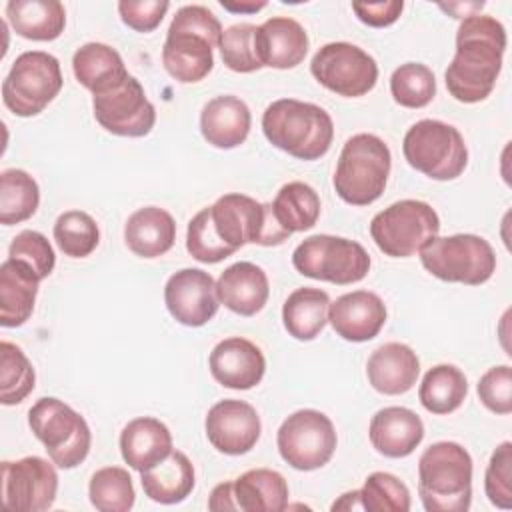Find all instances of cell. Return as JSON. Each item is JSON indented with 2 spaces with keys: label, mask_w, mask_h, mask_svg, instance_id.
Masks as SVG:
<instances>
[{
  "label": "cell",
  "mask_w": 512,
  "mask_h": 512,
  "mask_svg": "<svg viewBox=\"0 0 512 512\" xmlns=\"http://www.w3.org/2000/svg\"><path fill=\"white\" fill-rule=\"evenodd\" d=\"M212 48L214 44L208 38L170 26L162 46V64L178 82H200L214 66Z\"/></svg>",
  "instance_id": "cell-22"
},
{
  "label": "cell",
  "mask_w": 512,
  "mask_h": 512,
  "mask_svg": "<svg viewBox=\"0 0 512 512\" xmlns=\"http://www.w3.org/2000/svg\"><path fill=\"white\" fill-rule=\"evenodd\" d=\"M40 276L24 262L6 258L0 264V324L22 326L34 310Z\"/></svg>",
  "instance_id": "cell-28"
},
{
  "label": "cell",
  "mask_w": 512,
  "mask_h": 512,
  "mask_svg": "<svg viewBox=\"0 0 512 512\" xmlns=\"http://www.w3.org/2000/svg\"><path fill=\"white\" fill-rule=\"evenodd\" d=\"M172 450V434L158 418H134L120 432L122 460L138 472L162 462Z\"/></svg>",
  "instance_id": "cell-27"
},
{
  "label": "cell",
  "mask_w": 512,
  "mask_h": 512,
  "mask_svg": "<svg viewBox=\"0 0 512 512\" xmlns=\"http://www.w3.org/2000/svg\"><path fill=\"white\" fill-rule=\"evenodd\" d=\"M478 398L494 414L512 412V370L508 364L494 366L478 380Z\"/></svg>",
  "instance_id": "cell-46"
},
{
  "label": "cell",
  "mask_w": 512,
  "mask_h": 512,
  "mask_svg": "<svg viewBox=\"0 0 512 512\" xmlns=\"http://www.w3.org/2000/svg\"><path fill=\"white\" fill-rule=\"evenodd\" d=\"M186 250L188 254L202 264H216L236 250L228 246L214 230L210 208H202L190 222L186 232Z\"/></svg>",
  "instance_id": "cell-43"
},
{
  "label": "cell",
  "mask_w": 512,
  "mask_h": 512,
  "mask_svg": "<svg viewBox=\"0 0 512 512\" xmlns=\"http://www.w3.org/2000/svg\"><path fill=\"white\" fill-rule=\"evenodd\" d=\"M216 294L228 310L240 316H254L268 300V276L252 262H236L216 280Z\"/></svg>",
  "instance_id": "cell-26"
},
{
  "label": "cell",
  "mask_w": 512,
  "mask_h": 512,
  "mask_svg": "<svg viewBox=\"0 0 512 512\" xmlns=\"http://www.w3.org/2000/svg\"><path fill=\"white\" fill-rule=\"evenodd\" d=\"M62 82L56 56L42 50L22 52L2 82L4 106L22 118L36 116L58 96Z\"/></svg>",
  "instance_id": "cell-9"
},
{
  "label": "cell",
  "mask_w": 512,
  "mask_h": 512,
  "mask_svg": "<svg viewBox=\"0 0 512 512\" xmlns=\"http://www.w3.org/2000/svg\"><path fill=\"white\" fill-rule=\"evenodd\" d=\"M208 364L214 380L232 390L254 388L266 372V358L262 350L242 336L220 340L212 348Z\"/></svg>",
  "instance_id": "cell-19"
},
{
  "label": "cell",
  "mask_w": 512,
  "mask_h": 512,
  "mask_svg": "<svg viewBox=\"0 0 512 512\" xmlns=\"http://www.w3.org/2000/svg\"><path fill=\"white\" fill-rule=\"evenodd\" d=\"M406 162L432 180H454L468 164V148L458 128L442 120H418L402 142Z\"/></svg>",
  "instance_id": "cell-6"
},
{
  "label": "cell",
  "mask_w": 512,
  "mask_h": 512,
  "mask_svg": "<svg viewBox=\"0 0 512 512\" xmlns=\"http://www.w3.org/2000/svg\"><path fill=\"white\" fill-rule=\"evenodd\" d=\"M390 148L374 134H354L342 146L336 172L332 178L336 194L352 206H368L376 202L388 182Z\"/></svg>",
  "instance_id": "cell-4"
},
{
  "label": "cell",
  "mask_w": 512,
  "mask_h": 512,
  "mask_svg": "<svg viewBox=\"0 0 512 512\" xmlns=\"http://www.w3.org/2000/svg\"><path fill=\"white\" fill-rule=\"evenodd\" d=\"M52 232L58 248L70 258L90 256L100 242V230L96 220L82 210L62 212L56 218Z\"/></svg>",
  "instance_id": "cell-39"
},
{
  "label": "cell",
  "mask_w": 512,
  "mask_h": 512,
  "mask_svg": "<svg viewBox=\"0 0 512 512\" xmlns=\"http://www.w3.org/2000/svg\"><path fill=\"white\" fill-rule=\"evenodd\" d=\"M88 496L100 512H128L134 506V484L126 468L106 466L92 474Z\"/></svg>",
  "instance_id": "cell-37"
},
{
  "label": "cell",
  "mask_w": 512,
  "mask_h": 512,
  "mask_svg": "<svg viewBox=\"0 0 512 512\" xmlns=\"http://www.w3.org/2000/svg\"><path fill=\"white\" fill-rule=\"evenodd\" d=\"M506 28L492 16L468 14L456 30V52L444 72L452 98L476 104L490 96L502 70Z\"/></svg>",
  "instance_id": "cell-1"
},
{
  "label": "cell",
  "mask_w": 512,
  "mask_h": 512,
  "mask_svg": "<svg viewBox=\"0 0 512 512\" xmlns=\"http://www.w3.org/2000/svg\"><path fill=\"white\" fill-rule=\"evenodd\" d=\"M390 92L404 108H424L436 96V78L426 64L406 62L392 72Z\"/></svg>",
  "instance_id": "cell-40"
},
{
  "label": "cell",
  "mask_w": 512,
  "mask_h": 512,
  "mask_svg": "<svg viewBox=\"0 0 512 512\" xmlns=\"http://www.w3.org/2000/svg\"><path fill=\"white\" fill-rule=\"evenodd\" d=\"M208 442L222 454L240 456L250 452L262 432L256 408L244 400L226 398L216 402L206 414Z\"/></svg>",
  "instance_id": "cell-18"
},
{
  "label": "cell",
  "mask_w": 512,
  "mask_h": 512,
  "mask_svg": "<svg viewBox=\"0 0 512 512\" xmlns=\"http://www.w3.org/2000/svg\"><path fill=\"white\" fill-rule=\"evenodd\" d=\"M58 492L56 468L40 458L26 456L2 462V502L16 512H44Z\"/></svg>",
  "instance_id": "cell-16"
},
{
  "label": "cell",
  "mask_w": 512,
  "mask_h": 512,
  "mask_svg": "<svg viewBox=\"0 0 512 512\" xmlns=\"http://www.w3.org/2000/svg\"><path fill=\"white\" fill-rule=\"evenodd\" d=\"M126 246L140 258L166 254L176 240V222L170 212L158 206L138 208L124 226Z\"/></svg>",
  "instance_id": "cell-29"
},
{
  "label": "cell",
  "mask_w": 512,
  "mask_h": 512,
  "mask_svg": "<svg viewBox=\"0 0 512 512\" xmlns=\"http://www.w3.org/2000/svg\"><path fill=\"white\" fill-rule=\"evenodd\" d=\"M418 494L428 512H466L472 502V458L458 442H436L418 460Z\"/></svg>",
  "instance_id": "cell-3"
},
{
  "label": "cell",
  "mask_w": 512,
  "mask_h": 512,
  "mask_svg": "<svg viewBox=\"0 0 512 512\" xmlns=\"http://www.w3.org/2000/svg\"><path fill=\"white\" fill-rule=\"evenodd\" d=\"M36 374L20 346L0 342V402L4 406L20 404L34 390Z\"/></svg>",
  "instance_id": "cell-38"
},
{
  "label": "cell",
  "mask_w": 512,
  "mask_h": 512,
  "mask_svg": "<svg viewBox=\"0 0 512 512\" xmlns=\"http://www.w3.org/2000/svg\"><path fill=\"white\" fill-rule=\"evenodd\" d=\"M266 140L298 160H318L332 144L334 124L330 114L312 102L280 98L262 114Z\"/></svg>",
  "instance_id": "cell-2"
},
{
  "label": "cell",
  "mask_w": 512,
  "mask_h": 512,
  "mask_svg": "<svg viewBox=\"0 0 512 512\" xmlns=\"http://www.w3.org/2000/svg\"><path fill=\"white\" fill-rule=\"evenodd\" d=\"M312 76L330 92L346 98L368 94L378 80L376 60L356 44H324L310 62Z\"/></svg>",
  "instance_id": "cell-13"
},
{
  "label": "cell",
  "mask_w": 512,
  "mask_h": 512,
  "mask_svg": "<svg viewBox=\"0 0 512 512\" xmlns=\"http://www.w3.org/2000/svg\"><path fill=\"white\" fill-rule=\"evenodd\" d=\"M362 510L368 512H408L410 490L390 472H372L358 490Z\"/></svg>",
  "instance_id": "cell-42"
},
{
  "label": "cell",
  "mask_w": 512,
  "mask_h": 512,
  "mask_svg": "<svg viewBox=\"0 0 512 512\" xmlns=\"http://www.w3.org/2000/svg\"><path fill=\"white\" fill-rule=\"evenodd\" d=\"M368 436L372 446L386 458H404L422 442L424 424L410 408L386 406L372 416Z\"/></svg>",
  "instance_id": "cell-23"
},
{
  "label": "cell",
  "mask_w": 512,
  "mask_h": 512,
  "mask_svg": "<svg viewBox=\"0 0 512 512\" xmlns=\"http://www.w3.org/2000/svg\"><path fill=\"white\" fill-rule=\"evenodd\" d=\"M144 494L158 504H178L186 500L194 488V466L190 458L172 450L162 462L140 472Z\"/></svg>",
  "instance_id": "cell-31"
},
{
  "label": "cell",
  "mask_w": 512,
  "mask_h": 512,
  "mask_svg": "<svg viewBox=\"0 0 512 512\" xmlns=\"http://www.w3.org/2000/svg\"><path fill=\"white\" fill-rule=\"evenodd\" d=\"M164 302L170 316L190 328L210 322L220 306L214 278L200 268L174 272L164 286Z\"/></svg>",
  "instance_id": "cell-17"
},
{
  "label": "cell",
  "mask_w": 512,
  "mask_h": 512,
  "mask_svg": "<svg viewBox=\"0 0 512 512\" xmlns=\"http://www.w3.org/2000/svg\"><path fill=\"white\" fill-rule=\"evenodd\" d=\"M288 506V484L284 476L270 468H254L232 482L214 486L208 508L214 512H280Z\"/></svg>",
  "instance_id": "cell-15"
},
{
  "label": "cell",
  "mask_w": 512,
  "mask_h": 512,
  "mask_svg": "<svg viewBox=\"0 0 512 512\" xmlns=\"http://www.w3.org/2000/svg\"><path fill=\"white\" fill-rule=\"evenodd\" d=\"M210 208V218L216 234L234 250L244 244L278 246L286 242L288 234L276 222L272 204H262L246 194H224Z\"/></svg>",
  "instance_id": "cell-10"
},
{
  "label": "cell",
  "mask_w": 512,
  "mask_h": 512,
  "mask_svg": "<svg viewBox=\"0 0 512 512\" xmlns=\"http://www.w3.org/2000/svg\"><path fill=\"white\" fill-rule=\"evenodd\" d=\"M330 296L312 286L296 288L282 306V324L286 332L302 342L314 340L328 322Z\"/></svg>",
  "instance_id": "cell-33"
},
{
  "label": "cell",
  "mask_w": 512,
  "mask_h": 512,
  "mask_svg": "<svg viewBox=\"0 0 512 512\" xmlns=\"http://www.w3.org/2000/svg\"><path fill=\"white\" fill-rule=\"evenodd\" d=\"M292 264L306 278L344 286L366 278L370 256L356 240L314 234L294 248Z\"/></svg>",
  "instance_id": "cell-8"
},
{
  "label": "cell",
  "mask_w": 512,
  "mask_h": 512,
  "mask_svg": "<svg viewBox=\"0 0 512 512\" xmlns=\"http://www.w3.org/2000/svg\"><path fill=\"white\" fill-rule=\"evenodd\" d=\"M224 10H230L234 14H254L262 8H266V2H228V0H222L220 2Z\"/></svg>",
  "instance_id": "cell-49"
},
{
  "label": "cell",
  "mask_w": 512,
  "mask_h": 512,
  "mask_svg": "<svg viewBox=\"0 0 512 512\" xmlns=\"http://www.w3.org/2000/svg\"><path fill=\"white\" fill-rule=\"evenodd\" d=\"M336 430L332 420L312 408L296 410L278 428L276 446L286 464L294 470H318L336 450Z\"/></svg>",
  "instance_id": "cell-12"
},
{
  "label": "cell",
  "mask_w": 512,
  "mask_h": 512,
  "mask_svg": "<svg viewBox=\"0 0 512 512\" xmlns=\"http://www.w3.org/2000/svg\"><path fill=\"white\" fill-rule=\"evenodd\" d=\"M92 108L96 122L116 136L142 138L150 134L156 122L154 104L132 74L116 86L94 94Z\"/></svg>",
  "instance_id": "cell-14"
},
{
  "label": "cell",
  "mask_w": 512,
  "mask_h": 512,
  "mask_svg": "<svg viewBox=\"0 0 512 512\" xmlns=\"http://www.w3.org/2000/svg\"><path fill=\"white\" fill-rule=\"evenodd\" d=\"M8 258L28 264L40 276V280L48 278L56 264V256L48 238L36 230H22L16 234L8 248Z\"/></svg>",
  "instance_id": "cell-45"
},
{
  "label": "cell",
  "mask_w": 512,
  "mask_h": 512,
  "mask_svg": "<svg viewBox=\"0 0 512 512\" xmlns=\"http://www.w3.org/2000/svg\"><path fill=\"white\" fill-rule=\"evenodd\" d=\"M252 114L244 100L236 96H216L200 112V132L214 148L230 150L240 146L250 132Z\"/></svg>",
  "instance_id": "cell-25"
},
{
  "label": "cell",
  "mask_w": 512,
  "mask_h": 512,
  "mask_svg": "<svg viewBox=\"0 0 512 512\" xmlns=\"http://www.w3.org/2000/svg\"><path fill=\"white\" fill-rule=\"evenodd\" d=\"M6 16L18 36L36 42L56 40L66 26V10L58 0H10Z\"/></svg>",
  "instance_id": "cell-30"
},
{
  "label": "cell",
  "mask_w": 512,
  "mask_h": 512,
  "mask_svg": "<svg viewBox=\"0 0 512 512\" xmlns=\"http://www.w3.org/2000/svg\"><path fill=\"white\" fill-rule=\"evenodd\" d=\"M366 374L376 392L398 396L416 384L420 360L410 346L402 342H386L370 354Z\"/></svg>",
  "instance_id": "cell-24"
},
{
  "label": "cell",
  "mask_w": 512,
  "mask_h": 512,
  "mask_svg": "<svg viewBox=\"0 0 512 512\" xmlns=\"http://www.w3.org/2000/svg\"><path fill=\"white\" fill-rule=\"evenodd\" d=\"M404 2L402 0H388V2H354L352 10L356 12L358 20L372 26V28H384L394 24L402 14Z\"/></svg>",
  "instance_id": "cell-48"
},
{
  "label": "cell",
  "mask_w": 512,
  "mask_h": 512,
  "mask_svg": "<svg viewBox=\"0 0 512 512\" xmlns=\"http://www.w3.org/2000/svg\"><path fill=\"white\" fill-rule=\"evenodd\" d=\"M328 322L340 338L348 342H366L382 330L386 322V306L378 294L354 290L330 302Z\"/></svg>",
  "instance_id": "cell-20"
},
{
  "label": "cell",
  "mask_w": 512,
  "mask_h": 512,
  "mask_svg": "<svg viewBox=\"0 0 512 512\" xmlns=\"http://www.w3.org/2000/svg\"><path fill=\"white\" fill-rule=\"evenodd\" d=\"M484 490L488 500L508 510L512 508V444L502 442L490 456L486 474H484Z\"/></svg>",
  "instance_id": "cell-44"
},
{
  "label": "cell",
  "mask_w": 512,
  "mask_h": 512,
  "mask_svg": "<svg viewBox=\"0 0 512 512\" xmlns=\"http://www.w3.org/2000/svg\"><path fill=\"white\" fill-rule=\"evenodd\" d=\"M170 2L166 0H122L118 2V12L122 22L136 32H152L160 26Z\"/></svg>",
  "instance_id": "cell-47"
},
{
  "label": "cell",
  "mask_w": 512,
  "mask_h": 512,
  "mask_svg": "<svg viewBox=\"0 0 512 512\" xmlns=\"http://www.w3.org/2000/svg\"><path fill=\"white\" fill-rule=\"evenodd\" d=\"M38 204L40 188L28 172L8 168L0 174V222L4 226L28 220Z\"/></svg>",
  "instance_id": "cell-36"
},
{
  "label": "cell",
  "mask_w": 512,
  "mask_h": 512,
  "mask_svg": "<svg viewBox=\"0 0 512 512\" xmlns=\"http://www.w3.org/2000/svg\"><path fill=\"white\" fill-rule=\"evenodd\" d=\"M332 510H362L358 490H352V492L342 494V498L332 504Z\"/></svg>",
  "instance_id": "cell-50"
},
{
  "label": "cell",
  "mask_w": 512,
  "mask_h": 512,
  "mask_svg": "<svg viewBox=\"0 0 512 512\" xmlns=\"http://www.w3.org/2000/svg\"><path fill=\"white\" fill-rule=\"evenodd\" d=\"M440 232L436 210L422 200H400L378 212L370 222V236L378 250L392 258L420 252Z\"/></svg>",
  "instance_id": "cell-11"
},
{
  "label": "cell",
  "mask_w": 512,
  "mask_h": 512,
  "mask_svg": "<svg viewBox=\"0 0 512 512\" xmlns=\"http://www.w3.org/2000/svg\"><path fill=\"white\" fill-rule=\"evenodd\" d=\"M256 46L262 66L288 70L306 58L308 34L294 18L272 16L258 26Z\"/></svg>",
  "instance_id": "cell-21"
},
{
  "label": "cell",
  "mask_w": 512,
  "mask_h": 512,
  "mask_svg": "<svg viewBox=\"0 0 512 512\" xmlns=\"http://www.w3.org/2000/svg\"><path fill=\"white\" fill-rule=\"evenodd\" d=\"M72 70L76 80L92 94H100L128 76L118 50L102 42L80 46L72 56Z\"/></svg>",
  "instance_id": "cell-32"
},
{
  "label": "cell",
  "mask_w": 512,
  "mask_h": 512,
  "mask_svg": "<svg viewBox=\"0 0 512 512\" xmlns=\"http://www.w3.org/2000/svg\"><path fill=\"white\" fill-rule=\"evenodd\" d=\"M256 32H258V26H254L250 22L232 24L226 30H222L218 48H220L222 62L230 70L248 74V72H256V70L264 68L260 62V56H258Z\"/></svg>",
  "instance_id": "cell-41"
},
{
  "label": "cell",
  "mask_w": 512,
  "mask_h": 512,
  "mask_svg": "<svg viewBox=\"0 0 512 512\" xmlns=\"http://www.w3.org/2000/svg\"><path fill=\"white\" fill-rule=\"evenodd\" d=\"M28 426L58 468L70 470L86 460L92 432L84 416L62 400L46 396L32 404L28 410Z\"/></svg>",
  "instance_id": "cell-5"
},
{
  "label": "cell",
  "mask_w": 512,
  "mask_h": 512,
  "mask_svg": "<svg viewBox=\"0 0 512 512\" xmlns=\"http://www.w3.org/2000/svg\"><path fill=\"white\" fill-rule=\"evenodd\" d=\"M422 266L444 282L484 284L496 270V254L488 240L476 234L432 238L420 252Z\"/></svg>",
  "instance_id": "cell-7"
},
{
  "label": "cell",
  "mask_w": 512,
  "mask_h": 512,
  "mask_svg": "<svg viewBox=\"0 0 512 512\" xmlns=\"http://www.w3.org/2000/svg\"><path fill=\"white\" fill-rule=\"evenodd\" d=\"M272 204V214L288 234L310 230L320 216V198L306 182L284 184Z\"/></svg>",
  "instance_id": "cell-35"
},
{
  "label": "cell",
  "mask_w": 512,
  "mask_h": 512,
  "mask_svg": "<svg viewBox=\"0 0 512 512\" xmlns=\"http://www.w3.org/2000/svg\"><path fill=\"white\" fill-rule=\"evenodd\" d=\"M468 394V380L454 364L430 368L418 388L420 404L432 414H450L460 408Z\"/></svg>",
  "instance_id": "cell-34"
}]
</instances>
